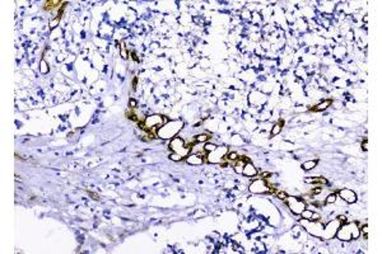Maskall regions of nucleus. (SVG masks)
I'll return each mask as SVG.
<instances>
[{
    "mask_svg": "<svg viewBox=\"0 0 382 254\" xmlns=\"http://www.w3.org/2000/svg\"><path fill=\"white\" fill-rule=\"evenodd\" d=\"M89 194H91V196L93 197V199H100V197H98L97 194H96V193H92V192H89Z\"/></svg>",
    "mask_w": 382,
    "mask_h": 254,
    "instance_id": "obj_27",
    "label": "nucleus"
},
{
    "mask_svg": "<svg viewBox=\"0 0 382 254\" xmlns=\"http://www.w3.org/2000/svg\"><path fill=\"white\" fill-rule=\"evenodd\" d=\"M186 162L189 164H193V165H200L204 162H207V159H205V156H204V155H201V153H199V154L194 153V154H191V155H189L186 158Z\"/></svg>",
    "mask_w": 382,
    "mask_h": 254,
    "instance_id": "obj_8",
    "label": "nucleus"
},
{
    "mask_svg": "<svg viewBox=\"0 0 382 254\" xmlns=\"http://www.w3.org/2000/svg\"><path fill=\"white\" fill-rule=\"evenodd\" d=\"M339 196H340V198H342L343 201H345L348 203H354L357 201V194L354 193L352 189H348V188L339 191Z\"/></svg>",
    "mask_w": 382,
    "mask_h": 254,
    "instance_id": "obj_7",
    "label": "nucleus"
},
{
    "mask_svg": "<svg viewBox=\"0 0 382 254\" xmlns=\"http://www.w3.org/2000/svg\"><path fill=\"white\" fill-rule=\"evenodd\" d=\"M362 149H363L364 151L368 150V140H367V139H364V141L362 142Z\"/></svg>",
    "mask_w": 382,
    "mask_h": 254,
    "instance_id": "obj_22",
    "label": "nucleus"
},
{
    "mask_svg": "<svg viewBox=\"0 0 382 254\" xmlns=\"http://www.w3.org/2000/svg\"><path fill=\"white\" fill-rule=\"evenodd\" d=\"M167 122V119L163 117V116H158V114H154V116H149L147 117L143 121L138 122L140 128L143 131H147V130H151V131H154L157 127H161Z\"/></svg>",
    "mask_w": 382,
    "mask_h": 254,
    "instance_id": "obj_1",
    "label": "nucleus"
},
{
    "mask_svg": "<svg viewBox=\"0 0 382 254\" xmlns=\"http://www.w3.org/2000/svg\"><path fill=\"white\" fill-rule=\"evenodd\" d=\"M336 235L340 240H345V242L350 240L352 239V226H350V224H347V225L344 224V225L340 226Z\"/></svg>",
    "mask_w": 382,
    "mask_h": 254,
    "instance_id": "obj_6",
    "label": "nucleus"
},
{
    "mask_svg": "<svg viewBox=\"0 0 382 254\" xmlns=\"http://www.w3.org/2000/svg\"><path fill=\"white\" fill-rule=\"evenodd\" d=\"M350 226H352V239H358L361 235L359 226L356 222H350Z\"/></svg>",
    "mask_w": 382,
    "mask_h": 254,
    "instance_id": "obj_13",
    "label": "nucleus"
},
{
    "mask_svg": "<svg viewBox=\"0 0 382 254\" xmlns=\"http://www.w3.org/2000/svg\"><path fill=\"white\" fill-rule=\"evenodd\" d=\"M333 104V100L331 99H325L322 102H320L319 104H316L315 107L312 108L313 112H321V111H325L326 108H329V107Z\"/></svg>",
    "mask_w": 382,
    "mask_h": 254,
    "instance_id": "obj_11",
    "label": "nucleus"
},
{
    "mask_svg": "<svg viewBox=\"0 0 382 254\" xmlns=\"http://www.w3.org/2000/svg\"><path fill=\"white\" fill-rule=\"evenodd\" d=\"M226 156H227V159H228V162H229V163H232V164H233V163L236 162V160L240 158V156H238V154H237V153H235V151H233V153H228Z\"/></svg>",
    "mask_w": 382,
    "mask_h": 254,
    "instance_id": "obj_15",
    "label": "nucleus"
},
{
    "mask_svg": "<svg viewBox=\"0 0 382 254\" xmlns=\"http://www.w3.org/2000/svg\"><path fill=\"white\" fill-rule=\"evenodd\" d=\"M59 22H60V19L55 18V19H54V20H52V22L50 23V27H51V28H54V27H56V24H58Z\"/></svg>",
    "mask_w": 382,
    "mask_h": 254,
    "instance_id": "obj_23",
    "label": "nucleus"
},
{
    "mask_svg": "<svg viewBox=\"0 0 382 254\" xmlns=\"http://www.w3.org/2000/svg\"><path fill=\"white\" fill-rule=\"evenodd\" d=\"M170 159H171V160H173V162H180V160H182V159H184V156H182V155H180V154H177V153H171Z\"/></svg>",
    "mask_w": 382,
    "mask_h": 254,
    "instance_id": "obj_20",
    "label": "nucleus"
},
{
    "mask_svg": "<svg viewBox=\"0 0 382 254\" xmlns=\"http://www.w3.org/2000/svg\"><path fill=\"white\" fill-rule=\"evenodd\" d=\"M268 188H269L268 183L265 180H259V179H255V182L250 187V189L252 192H266V191H269Z\"/></svg>",
    "mask_w": 382,
    "mask_h": 254,
    "instance_id": "obj_9",
    "label": "nucleus"
},
{
    "mask_svg": "<svg viewBox=\"0 0 382 254\" xmlns=\"http://www.w3.org/2000/svg\"><path fill=\"white\" fill-rule=\"evenodd\" d=\"M170 149L172 150V153H177L182 156H185L189 153V148L185 146V141L180 137H175L172 139L171 144H170Z\"/></svg>",
    "mask_w": 382,
    "mask_h": 254,
    "instance_id": "obj_4",
    "label": "nucleus"
},
{
    "mask_svg": "<svg viewBox=\"0 0 382 254\" xmlns=\"http://www.w3.org/2000/svg\"><path fill=\"white\" fill-rule=\"evenodd\" d=\"M227 155V149L226 148H217L214 151L209 153V155L207 156V162H212V163H221L223 156Z\"/></svg>",
    "mask_w": 382,
    "mask_h": 254,
    "instance_id": "obj_5",
    "label": "nucleus"
},
{
    "mask_svg": "<svg viewBox=\"0 0 382 254\" xmlns=\"http://www.w3.org/2000/svg\"><path fill=\"white\" fill-rule=\"evenodd\" d=\"M335 201H336V194H335V193H330L329 196L325 198V202H326V203H335Z\"/></svg>",
    "mask_w": 382,
    "mask_h": 254,
    "instance_id": "obj_19",
    "label": "nucleus"
},
{
    "mask_svg": "<svg viewBox=\"0 0 382 254\" xmlns=\"http://www.w3.org/2000/svg\"><path fill=\"white\" fill-rule=\"evenodd\" d=\"M342 225H343V224L340 222L338 219L334 220V221H330V222L324 228L322 234H321V238H324V239H331V238H334V236L336 235L339 228H340Z\"/></svg>",
    "mask_w": 382,
    "mask_h": 254,
    "instance_id": "obj_3",
    "label": "nucleus"
},
{
    "mask_svg": "<svg viewBox=\"0 0 382 254\" xmlns=\"http://www.w3.org/2000/svg\"><path fill=\"white\" fill-rule=\"evenodd\" d=\"M362 233L366 235V238H368V226H367V225H364L363 228H362Z\"/></svg>",
    "mask_w": 382,
    "mask_h": 254,
    "instance_id": "obj_25",
    "label": "nucleus"
},
{
    "mask_svg": "<svg viewBox=\"0 0 382 254\" xmlns=\"http://www.w3.org/2000/svg\"><path fill=\"white\" fill-rule=\"evenodd\" d=\"M61 5H63V2H60V0H49V2H45L44 9L51 11V10H54V9L61 8Z\"/></svg>",
    "mask_w": 382,
    "mask_h": 254,
    "instance_id": "obj_10",
    "label": "nucleus"
},
{
    "mask_svg": "<svg viewBox=\"0 0 382 254\" xmlns=\"http://www.w3.org/2000/svg\"><path fill=\"white\" fill-rule=\"evenodd\" d=\"M285 202H286V205H288V207L291 208V211L294 213V215H301V213L303 212V210H306V202L305 201H302L301 198H298V197H291V196H288L285 198Z\"/></svg>",
    "mask_w": 382,
    "mask_h": 254,
    "instance_id": "obj_2",
    "label": "nucleus"
},
{
    "mask_svg": "<svg viewBox=\"0 0 382 254\" xmlns=\"http://www.w3.org/2000/svg\"><path fill=\"white\" fill-rule=\"evenodd\" d=\"M242 173L245 176H247V177H255L257 174V170H256V168L251 163H246V164H245V167H243V172Z\"/></svg>",
    "mask_w": 382,
    "mask_h": 254,
    "instance_id": "obj_12",
    "label": "nucleus"
},
{
    "mask_svg": "<svg viewBox=\"0 0 382 254\" xmlns=\"http://www.w3.org/2000/svg\"><path fill=\"white\" fill-rule=\"evenodd\" d=\"M217 148H218V146H217V145H214V144L205 142V146H204V151H207V153H212V151H214Z\"/></svg>",
    "mask_w": 382,
    "mask_h": 254,
    "instance_id": "obj_17",
    "label": "nucleus"
},
{
    "mask_svg": "<svg viewBox=\"0 0 382 254\" xmlns=\"http://www.w3.org/2000/svg\"><path fill=\"white\" fill-rule=\"evenodd\" d=\"M129 105H130V108H131V109H134L135 107H136V100H135V99H130Z\"/></svg>",
    "mask_w": 382,
    "mask_h": 254,
    "instance_id": "obj_24",
    "label": "nucleus"
},
{
    "mask_svg": "<svg viewBox=\"0 0 382 254\" xmlns=\"http://www.w3.org/2000/svg\"><path fill=\"white\" fill-rule=\"evenodd\" d=\"M316 165H317V160H308V162H305L302 164V168L305 170H311L313 168H316Z\"/></svg>",
    "mask_w": 382,
    "mask_h": 254,
    "instance_id": "obj_14",
    "label": "nucleus"
},
{
    "mask_svg": "<svg viewBox=\"0 0 382 254\" xmlns=\"http://www.w3.org/2000/svg\"><path fill=\"white\" fill-rule=\"evenodd\" d=\"M209 140V135L207 133H201V135L196 136V142H208Z\"/></svg>",
    "mask_w": 382,
    "mask_h": 254,
    "instance_id": "obj_18",
    "label": "nucleus"
},
{
    "mask_svg": "<svg viewBox=\"0 0 382 254\" xmlns=\"http://www.w3.org/2000/svg\"><path fill=\"white\" fill-rule=\"evenodd\" d=\"M41 65H42V68H41V71H42V73H46V71H47V69L45 68V66H46V62L42 61V64H41Z\"/></svg>",
    "mask_w": 382,
    "mask_h": 254,
    "instance_id": "obj_26",
    "label": "nucleus"
},
{
    "mask_svg": "<svg viewBox=\"0 0 382 254\" xmlns=\"http://www.w3.org/2000/svg\"><path fill=\"white\" fill-rule=\"evenodd\" d=\"M275 193H277V196H278V197H279L280 199H284V201H285V198L288 197V194H286V193H285L284 191H283V192H282V191H280V192H278V191H277Z\"/></svg>",
    "mask_w": 382,
    "mask_h": 254,
    "instance_id": "obj_21",
    "label": "nucleus"
},
{
    "mask_svg": "<svg viewBox=\"0 0 382 254\" xmlns=\"http://www.w3.org/2000/svg\"><path fill=\"white\" fill-rule=\"evenodd\" d=\"M280 131H282V121L278 122L277 125H274V127H273V130H271V135H273V136H277Z\"/></svg>",
    "mask_w": 382,
    "mask_h": 254,
    "instance_id": "obj_16",
    "label": "nucleus"
}]
</instances>
